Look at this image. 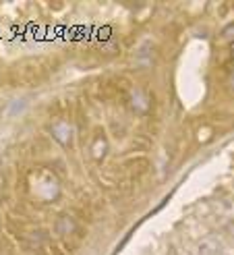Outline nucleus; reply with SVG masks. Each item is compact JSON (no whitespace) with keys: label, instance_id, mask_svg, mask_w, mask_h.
Listing matches in <instances>:
<instances>
[{"label":"nucleus","instance_id":"obj_1","mask_svg":"<svg viewBox=\"0 0 234 255\" xmlns=\"http://www.w3.org/2000/svg\"><path fill=\"white\" fill-rule=\"evenodd\" d=\"M52 71H54V67H50V60L35 58L15 67L8 75L12 85H40L50 77Z\"/></svg>","mask_w":234,"mask_h":255}]
</instances>
